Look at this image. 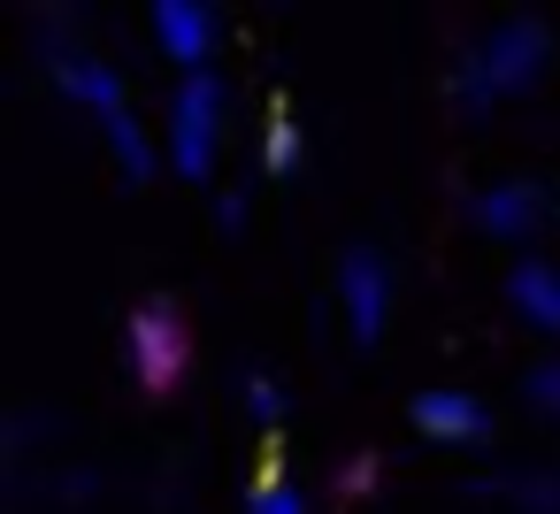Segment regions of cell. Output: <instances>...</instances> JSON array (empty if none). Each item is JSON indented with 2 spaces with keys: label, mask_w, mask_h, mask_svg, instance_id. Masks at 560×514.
I'll return each mask as SVG.
<instances>
[{
  "label": "cell",
  "mask_w": 560,
  "mask_h": 514,
  "mask_svg": "<svg viewBox=\"0 0 560 514\" xmlns=\"http://www.w3.org/2000/svg\"><path fill=\"white\" fill-rule=\"evenodd\" d=\"M545 215V192L537 185H491V192H476V223L491 231V238H514V231H529Z\"/></svg>",
  "instance_id": "obj_7"
},
{
  "label": "cell",
  "mask_w": 560,
  "mask_h": 514,
  "mask_svg": "<svg viewBox=\"0 0 560 514\" xmlns=\"http://www.w3.org/2000/svg\"><path fill=\"white\" fill-rule=\"evenodd\" d=\"M246 407H254V422H277V414H284V392H277L269 376H254V384H246Z\"/></svg>",
  "instance_id": "obj_13"
},
{
  "label": "cell",
  "mask_w": 560,
  "mask_h": 514,
  "mask_svg": "<svg viewBox=\"0 0 560 514\" xmlns=\"http://www.w3.org/2000/svg\"><path fill=\"white\" fill-rule=\"evenodd\" d=\"M215 131H223V85L215 78H185L177 108H170V162L185 177L215 170Z\"/></svg>",
  "instance_id": "obj_2"
},
{
  "label": "cell",
  "mask_w": 560,
  "mask_h": 514,
  "mask_svg": "<svg viewBox=\"0 0 560 514\" xmlns=\"http://www.w3.org/2000/svg\"><path fill=\"white\" fill-rule=\"evenodd\" d=\"M545 55H552L545 24H499V32L460 62V93H468V108H483L491 93H522V85H537Z\"/></svg>",
  "instance_id": "obj_1"
},
{
  "label": "cell",
  "mask_w": 560,
  "mask_h": 514,
  "mask_svg": "<svg viewBox=\"0 0 560 514\" xmlns=\"http://www.w3.org/2000/svg\"><path fill=\"white\" fill-rule=\"evenodd\" d=\"M415 422H422L430 437H453V445H468V437L491 430L483 399H468V392H422V399H415Z\"/></svg>",
  "instance_id": "obj_6"
},
{
  "label": "cell",
  "mask_w": 560,
  "mask_h": 514,
  "mask_svg": "<svg viewBox=\"0 0 560 514\" xmlns=\"http://www.w3.org/2000/svg\"><path fill=\"white\" fill-rule=\"evenodd\" d=\"M215 223H223V231H238V223H246V200H238V192H223V200H215Z\"/></svg>",
  "instance_id": "obj_16"
},
{
  "label": "cell",
  "mask_w": 560,
  "mask_h": 514,
  "mask_svg": "<svg viewBox=\"0 0 560 514\" xmlns=\"http://www.w3.org/2000/svg\"><path fill=\"white\" fill-rule=\"evenodd\" d=\"M506 292H514V307H522L537 330H560V269H545V261H522V269L506 277Z\"/></svg>",
  "instance_id": "obj_8"
},
{
  "label": "cell",
  "mask_w": 560,
  "mask_h": 514,
  "mask_svg": "<svg viewBox=\"0 0 560 514\" xmlns=\"http://www.w3.org/2000/svg\"><path fill=\"white\" fill-rule=\"evenodd\" d=\"M369 483H376V460H346L338 468V491H369Z\"/></svg>",
  "instance_id": "obj_15"
},
{
  "label": "cell",
  "mask_w": 560,
  "mask_h": 514,
  "mask_svg": "<svg viewBox=\"0 0 560 514\" xmlns=\"http://www.w3.org/2000/svg\"><path fill=\"white\" fill-rule=\"evenodd\" d=\"M108 147H116V162H124V177H131V185L154 170V147H147V131H139L131 116H116V124H108Z\"/></svg>",
  "instance_id": "obj_10"
},
{
  "label": "cell",
  "mask_w": 560,
  "mask_h": 514,
  "mask_svg": "<svg viewBox=\"0 0 560 514\" xmlns=\"http://www.w3.org/2000/svg\"><path fill=\"white\" fill-rule=\"evenodd\" d=\"M124 353H131V376L147 384V392H170L177 376H185V323L170 315V307H139L131 315V330H124Z\"/></svg>",
  "instance_id": "obj_3"
},
{
  "label": "cell",
  "mask_w": 560,
  "mask_h": 514,
  "mask_svg": "<svg viewBox=\"0 0 560 514\" xmlns=\"http://www.w3.org/2000/svg\"><path fill=\"white\" fill-rule=\"evenodd\" d=\"M254 514H307V499H300L292 483H261V491H254Z\"/></svg>",
  "instance_id": "obj_12"
},
{
  "label": "cell",
  "mask_w": 560,
  "mask_h": 514,
  "mask_svg": "<svg viewBox=\"0 0 560 514\" xmlns=\"http://www.w3.org/2000/svg\"><path fill=\"white\" fill-rule=\"evenodd\" d=\"M529 399H537L545 414H560V361H545V369H529Z\"/></svg>",
  "instance_id": "obj_14"
},
{
  "label": "cell",
  "mask_w": 560,
  "mask_h": 514,
  "mask_svg": "<svg viewBox=\"0 0 560 514\" xmlns=\"http://www.w3.org/2000/svg\"><path fill=\"white\" fill-rule=\"evenodd\" d=\"M261 147H269V170H300V124H292V116H277Z\"/></svg>",
  "instance_id": "obj_11"
},
{
  "label": "cell",
  "mask_w": 560,
  "mask_h": 514,
  "mask_svg": "<svg viewBox=\"0 0 560 514\" xmlns=\"http://www.w3.org/2000/svg\"><path fill=\"white\" fill-rule=\"evenodd\" d=\"M154 39H162L170 62H185L200 78V55L215 47V16L200 9V0H162V9H154Z\"/></svg>",
  "instance_id": "obj_5"
},
{
  "label": "cell",
  "mask_w": 560,
  "mask_h": 514,
  "mask_svg": "<svg viewBox=\"0 0 560 514\" xmlns=\"http://www.w3.org/2000/svg\"><path fill=\"white\" fill-rule=\"evenodd\" d=\"M338 292H346V323H353V338L376 346L384 307H392V284H384V261H376L369 246H353V254L338 261Z\"/></svg>",
  "instance_id": "obj_4"
},
{
  "label": "cell",
  "mask_w": 560,
  "mask_h": 514,
  "mask_svg": "<svg viewBox=\"0 0 560 514\" xmlns=\"http://www.w3.org/2000/svg\"><path fill=\"white\" fill-rule=\"evenodd\" d=\"M62 85H70L101 124H116V116H124V78H116V70H101V62H62Z\"/></svg>",
  "instance_id": "obj_9"
}]
</instances>
